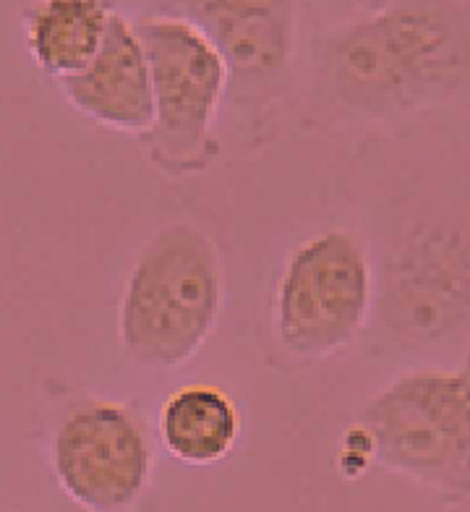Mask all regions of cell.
I'll return each instance as SVG.
<instances>
[{"instance_id":"obj_1","label":"cell","mask_w":470,"mask_h":512,"mask_svg":"<svg viewBox=\"0 0 470 512\" xmlns=\"http://www.w3.org/2000/svg\"><path fill=\"white\" fill-rule=\"evenodd\" d=\"M314 110L397 121L470 108V0H376L316 45Z\"/></svg>"},{"instance_id":"obj_2","label":"cell","mask_w":470,"mask_h":512,"mask_svg":"<svg viewBox=\"0 0 470 512\" xmlns=\"http://www.w3.org/2000/svg\"><path fill=\"white\" fill-rule=\"evenodd\" d=\"M376 319L392 343L426 351L470 335V204L418 199L384 256Z\"/></svg>"},{"instance_id":"obj_3","label":"cell","mask_w":470,"mask_h":512,"mask_svg":"<svg viewBox=\"0 0 470 512\" xmlns=\"http://www.w3.org/2000/svg\"><path fill=\"white\" fill-rule=\"evenodd\" d=\"M222 309V264L202 228L173 223L139 251L118 311V337L131 361L178 369L202 351Z\"/></svg>"},{"instance_id":"obj_4","label":"cell","mask_w":470,"mask_h":512,"mask_svg":"<svg viewBox=\"0 0 470 512\" xmlns=\"http://www.w3.org/2000/svg\"><path fill=\"white\" fill-rule=\"evenodd\" d=\"M369 455L447 502L470 499V351L452 369L392 379L363 408Z\"/></svg>"},{"instance_id":"obj_5","label":"cell","mask_w":470,"mask_h":512,"mask_svg":"<svg viewBox=\"0 0 470 512\" xmlns=\"http://www.w3.org/2000/svg\"><path fill=\"white\" fill-rule=\"evenodd\" d=\"M147 50L155 84V123L141 142L157 168L186 176L215 155V121L228 95V66L194 24L168 14L134 24Z\"/></svg>"},{"instance_id":"obj_6","label":"cell","mask_w":470,"mask_h":512,"mask_svg":"<svg viewBox=\"0 0 470 512\" xmlns=\"http://www.w3.org/2000/svg\"><path fill=\"white\" fill-rule=\"evenodd\" d=\"M376 301L369 254L345 230H324L301 243L282 270L275 332L303 361L335 356L366 327Z\"/></svg>"},{"instance_id":"obj_7","label":"cell","mask_w":470,"mask_h":512,"mask_svg":"<svg viewBox=\"0 0 470 512\" xmlns=\"http://www.w3.org/2000/svg\"><path fill=\"white\" fill-rule=\"evenodd\" d=\"M303 0H155L157 14L194 24L228 66L238 121L264 123L293 84Z\"/></svg>"},{"instance_id":"obj_8","label":"cell","mask_w":470,"mask_h":512,"mask_svg":"<svg viewBox=\"0 0 470 512\" xmlns=\"http://www.w3.org/2000/svg\"><path fill=\"white\" fill-rule=\"evenodd\" d=\"M53 471L87 512H128L152 476V439L131 408L110 400L76 405L53 434Z\"/></svg>"},{"instance_id":"obj_9","label":"cell","mask_w":470,"mask_h":512,"mask_svg":"<svg viewBox=\"0 0 470 512\" xmlns=\"http://www.w3.org/2000/svg\"><path fill=\"white\" fill-rule=\"evenodd\" d=\"M58 84L68 105L100 126L144 136L155 123L152 68L134 21L126 16H110L97 55Z\"/></svg>"},{"instance_id":"obj_10","label":"cell","mask_w":470,"mask_h":512,"mask_svg":"<svg viewBox=\"0 0 470 512\" xmlns=\"http://www.w3.org/2000/svg\"><path fill=\"white\" fill-rule=\"evenodd\" d=\"M110 16L108 0H37L24 19L29 53L55 79L76 74L102 48Z\"/></svg>"},{"instance_id":"obj_11","label":"cell","mask_w":470,"mask_h":512,"mask_svg":"<svg viewBox=\"0 0 470 512\" xmlns=\"http://www.w3.org/2000/svg\"><path fill=\"white\" fill-rule=\"evenodd\" d=\"M160 437L165 450L181 463H217L228 458L238 439L235 403L212 384L181 387L162 405Z\"/></svg>"},{"instance_id":"obj_12","label":"cell","mask_w":470,"mask_h":512,"mask_svg":"<svg viewBox=\"0 0 470 512\" xmlns=\"http://www.w3.org/2000/svg\"><path fill=\"white\" fill-rule=\"evenodd\" d=\"M314 3H322L327 8H335V11H343L345 16L356 14V11H363V8L374 6L376 0H314Z\"/></svg>"}]
</instances>
